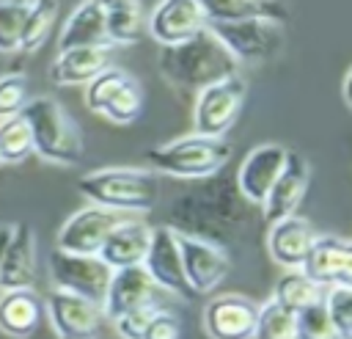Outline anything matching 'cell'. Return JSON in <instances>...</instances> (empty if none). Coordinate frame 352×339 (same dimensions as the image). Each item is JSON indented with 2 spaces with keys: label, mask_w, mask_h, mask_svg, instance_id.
<instances>
[{
  "label": "cell",
  "mask_w": 352,
  "mask_h": 339,
  "mask_svg": "<svg viewBox=\"0 0 352 339\" xmlns=\"http://www.w3.org/2000/svg\"><path fill=\"white\" fill-rule=\"evenodd\" d=\"M250 209L253 207L236 190L234 176L223 168L206 179H195L173 196L165 226L182 237L204 240L226 251V245H231L250 223Z\"/></svg>",
  "instance_id": "1"
},
{
  "label": "cell",
  "mask_w": 352,
  "mask_h": 339,
  "mask_svg": "<svg viewBox=\"0 0 352 339\" xmlns=\"http://www.w3.org/2000/svg\"><path fill=\"white\" fill-rule=\"evenodd\" d=\"M236 69H239V63L214 39V33L209 28L184 44L162 47V52H160L162 77L184 94H198L209 85L236 74Z\"/></svg>",
  "instance_id": "2"
},
{
  "label": "cell",
  "mask_w": 352,
  "mask_h": 339,
  "mask_svg": "<svg viewBox=\"0 0 352 339\" xmlns=\"http://www.w3.org/2000/svg\"><path fill=\"white\" fill-rule=\"evenodd\" d=\"M77 190L96 207L113 212H148L160 198V179L143 168H102L85 174Z\"/></svg>",
  "instance_id": "3"
},
{
  "label": "cell",
  "mask_w": 352,
  "mask_h": 339,
  "mask_svg": "<svg viewBox=\"0 0 352 339\" xmlns=\"http://www.w3.org/2000/svg\"><path fill=\"white\" fill-rule=\"evenodd\" d=\"M22 116L30 127L33 149L58 165H74L82 160L85 143L77 121L63 110V105L52 96H36L28 99L22 107Z\"/></svg>",
  "instance_id": "4"
},
{
  "label": "cell",
  "mask_w": 352,
  "mask_h": 339,
  "mask_svg": "<svg viewBox=\"0 0 352 339\" xmlns=\"http://www.w3.org/2000/svg\"><path fill=\"white\" fill-rule=\"evenodd\" d=\"M228 160H231V143L206 135H187L148 149V163L154 165V171L190 182L223 171Z\"/></svg>",
  "instance_id": "5"
},
{
  "label": "cell",
  "mask_w": 352,
  "mask_h": 339,
  "mask_svg": "<svg viewBox=\"0 0 352 339\" xmlns=\"http://www.w3.org/2000/svg\"><path fill=\"white\" fill-rule=\"evenodd\" d=\"M214 39L231 52L236 63L242 61H270L283 47V28L270 19H242V22H209Z\"/></svg>",
  "instance_id": "6"
},
{
  "label": "cell",
  "mask_w": 352,
  "mask_h": 339,
  "mask_svg": "<svg viewBox=\"0 0 352 339\" xmlns=\"http://www.w3.org/2000/svg\"><path fill=\"white\" fill-rule=\"evenodd\" d=\"M245 94L248 85L239 74H231L204 91L195 94V135H206V138H223L231 124L236 121L242 105H245Z\"/></svg>",
  "instance_id": "7"
},
{
  "label": "cell",
  "mask_w": 352,
  "mask_h": 339,
  "mask_svg": "<svg viewBox=\"0 0 352 339\" xmlns=\"http://www.w3.org/2000/svg\"><path fill=\"white\" fill-rule=\"evenodd\" d=\"M50 276H52L58 289L80 295V298L102 306L107 284L113 278V267H107L99 256L66 254V251L55 248L50 254Z\"/></svg>",
  "instance_id": "8"
},
{
  "label": "cell",
  "mask_w": 352,
  "mask_h": 339,
  "mask_svg": "<svg viewBox=\"0 0 352 339\" xmlns=\"http://www.w3.org/2000/svg\"><path fill=\"white\" fill-rule=\"evenodd\" d=\"M126 218H121V212L104 209V207H82L80 212H74L58 232V251L66 254H82V256H99L102 243L107 240V234Z\"/></svg>",
  "instance_id": "9"
},
{
  "label": "cell",
  "mask_w": 352,
  "mask_h": 339,
  "mask_svg": "<svg viewBox=\"0 0 352 339\" xmlns=\"http://www.w3.org/2000/svg\"><path fill=\"white\" fill-rule=\"evenodd\" d=\"M176 243H179V254H182V270H184V278H187L192 295L198 298V295L214 292L231 270L228 251L209 245L204 240L182 237V234H176Z\"/></svg>",
  "instance_id": "10"
},
{
  "label": "cell",
  "mask_w": 352,
  "mask_h": 339,
  "mask_svg": "<svg viewBox=\"0 0 352 339\" xmlns=\"http://www.w3.org/2000/svg\"><path fill=\"white\" fill-rule=\"evenodd\" d=\"M143 270L151 276V281L165 289L173 292L184 300H192V289L184 278L182 270V254H179V243H176V232L162 226H151V240H148V251L143 259Z\"/></svg>",
  "instance_id": "11"
},
{
  "label": "cell",
  "mask_w": 352,
  "mask_h": 339,
  "mask_svg": "<svg viewBox=\"0 0 352 339\" xmlns=\"http://www.w3.org/2000/svg\"><path fill=\"white\" fill-rule=\"evenodd\" d=\"M47 317L60 339H99L104 320L99 303L63 289H52L47 295Z\"/></svg>",
  "instance_id": "12"
},
{
  "label": "cell",
  "mask_w": 352,
  "mask_h": 339,
  "mask_svg": "<svg viewBox=\"0 0 352 339\" xmlns=\"http://www.w3.org/2000/svg\"><path fill=\"white\" fill-rule=\"evenodd\" d=\"M286 154H289V149L280 146V143H261L242 160V165L236 168L234 182H236V190L242 193V198L250 207L264 204L270 187L275 185V179L280 176V171L286 165Z\"/></svg>",
  "instance_id": "13"
},
{
  "label": "cell",
  "mask_w": 352,
  "mask_h": 339,
  "mask_svg": "<svg viewBox=\"0 0 352 339\" xmlns=\"http://www.w3.org/2000/svg\"><path fill=\"white\" fill-rule=\"evenodd\" d=\"M311 281L322 289L330 287H352V248L349 240L336 234H316L302 267Z\"/></svg>",
  "instance_id": "14"
},
{
  "label": "cell",
  "mask_w": 352,
  "mask_h": 339,
  "mask_svg": "<svg viewBox=\"0 0 352 339\" xmlns=\"http://www.w3.org/2000/svg\"><path fill=\"white\" fill-rule=\"evenodd\" d=\"M258 303L250 298L226 292L206 303L204 309V331L209 339H253L256 333Z\"/></svg>",
  "instance_id": "15"
},
{
  "label": "cell",
  "mask_w": 352,
  "mask_h": 339,
  "mask_svg": "<svg viewBox=\"0 0 352 339\" xmlns=\"http://www.w3.org/2000/svg\"><path fill=\"white\" fill-rule=\"evenodd\" d=\"M206 30V17L195 0H160L148 17V33L160 47H176Z\"/></svg>",
  "instance_id": "16"
},
{
  "label": "cell",
  "mask_w": 352,
  "mask_h": 339,
  "mask_svg": "<svg viewBox=\"0 0 352 339\" xmlns=\"http://www.w3.org/2000/svg\"><path fill=\"white\" fill-rule=\"evenodd\" d=\"M160 287L151 281V276L140 267H118L113 270V278L107 284L104 300H102V314L104 320H118L121 314L140 309L146 303H157Z\"/></svg>",
  "instance_id": "17"
},
{
  "label": "cell",
  "mask_w": 352,
  "mask_h": 339,
  "mask_svg": "<svg viewBox=\"0 0 352 339\" xmlns=\"http://www.w3.org/2000/svg\"><path fill=\"white\" fill-rule=\"evenodd\" d=\"M308 182H311V168L308 163L297 154V152H289L286 154V165L280 171V176L275 179V185L270 187L261 209H264V218L270 223L275 220H283L289 215L297 212L300 201L305 198L308 193Z\"/></svg>",
  "instance_id": "18"
},
{
  "label": "cell",
  "mask_w": 352,
  "mask_h": 339,
  "mask_svg": "<svg viewBox=\"0 0 352 339\" xmlns=\"http://www.w3.org/2000/svg\"><path fill=\"white\" fill-rule=\"evenodd\" d=\"M316 240V232L314 226L305 220V218H297V215H289L283 220H275L270 223V232H267V254L270 259L278 265V267H286V270H300L311 245Z\"/></svg>",
  "instance_id": "19"
},
{
  "label": "cell",
  "mask_w": 352,
  "mask_h": 339,
  "mask_svg": "<svg viewBox=\"0 0 352 339\" xmlns=\"http://www.w3.org/2000/svg\"><path fill=\"white\" fill-rule=\"evenodd\" d=\"M36 281V234L30 223H14L0 267V289H30Z\"/></svg>",
  "instance_id": "20"
},
{
  "label": "cell",
  "mask_w": 352,
  "mask_h": 339,
  "mask_svg": "<svg viewBox=\"0 0 352 339\" xmlns=\"http://www.w3.org/2000/svg\"><path fill=\"white\" fill-rule=\"evenodd\" d=\"M148 240H151V226L143 220H121L107 240L99 248V259L118 270V267H140L148 251Z\"/></svg>",
  "instance_id": "21"
},
{
  "label": "cell",
  "mask_w": 352,
  "mask_h": 339,
  "mask_svg": "<svg viewBox=\"0 0 352 339\" xmlns=\"http://www.w3.org/2000/svg\"><path fill=\"white\" fill-rule=\"evenodd\" d=\"M110 50L113 47H74L58 52V58L50 63V80L55 85H88L96 74H102L110 66Z\"/></svg>",
  "instance_id": "22"
},
{
  "label": "cell",
  "mask_w": 352,
  "mask_h": 339,
  "mask_svg": "<svg viewBox=\"0 0 352 339\" xmlns=\"http://www.w3.org/2000/svg\"><path fill=\"white\" fill-rule=\"evenodd\" d=\"M74 47H113L104 30V11L96 0H82L60 28L58 52Z\"/></svg>",
  "instance_id": "23"
},
{
  "label": "cell",
  "mask_w": 352,
  "mask_h": 339,
  "mask_svg": "<svg viewBox=\"0 0 352 339\" xmlns=\"http://www.w3.org/2000/svg\"><path fill=\"white\" fill-rule=\"evenodd\" d=\"M44 314V303L33 289H3L0 292V331L11 339H28Z\"/></svg>",
  "instance_id": "24"
},
{
  "label": "cell",
  "mask_w": 352,
  "mask_h": 339,
  "mask_svg": "<svg viewBox=\"0 0 352 339\" xmlns=\"http://www.w3.org/2000/svg\"><path fill=\"white\" fill-rule=\"evenodd\" d=\"M209 22H242V19H270L283 25L289 11L280 0H195Z\"/></svg>",
  "instance_id": "25"
},
{
  "label": "cell",
  "mask_w": 352,
  "mask_h": 339,
  "mask_svg": "<svg viewBox=\"0 0 352 339\" xmlns=\"http://www.w3.org/2000/svg\"><path fill=\"white\" fill-rule=\"evenodd\" d=\"M272 298H275L280 306L292 309V311H302V309L319 303V300L324 298V289H322L316 281H311L302 270H286V273L278 278Z\"/></svg>",
  "instance_id": "26"
},
{
  "label": "cell",
  "mask_w": 352,
  "mask_h": 339,
  "mask_svg": "<svg viewBox=\"0 0 352 339\" xmlns=\"http://www.w3.org/2000/svg\"><path fill=\"white\" fill-rule=\"evenodd\" d=\"M253 339H297V311L280 306L275 298L258 306Z\"/></svg>",
  "instance_id": "27"
},
{
  "label": "cell",
  "mask_w": 352,
  "mask_h": 339,
  "mask_svg": "<svg viewBox=\"0 0 352 339\" xmlns=\"http://www.w3.org/2000/svg\"><path fill=\"white\" fill-rule=\"evenodd\" d=\"M55 17H58V0H30L28 14H25V25H22L19 50L22 52H36L44 44L50 28L55 25Z\"/></svg>",
  "instance_id": "28"
},
{
  "label": "cell",
  "mask_w": 352,
  "mask_h": 339,
  "mask_svg": "<svg viewBox=\"0 0 352 339\" xmlns=\"http://www.w3.org/2000/svg\"><path fill=\"white\" fill-rule=\"evenodd\" d=\"M140 113H143V91L132 74L116 88V94L99 110V116H104L113 124H132V121H138Z\"/></svg>",
  "instance_id": "29"
},
{
  "label": "cell",
  "mask_w": 352,
  "mask_h": 339,
  "mask_svg": "<svg viewBox=\"0 0 352 339\" xmlns=\"http://www.w3.org/2000/svg\"><path fill=\"white\" fill-rule=\"evenodd\" d=\"M33 152L30 127L22 113L0 119V160L3 163H22Z\"/></svg>",
  "instance_id": "30"
},
{
  "label": "cell",
  "mask_w": 352,
  "mask_h": 339,
  "mask_svg": "<svg viewBox=\"0 0 352 339\" xmlns=\"http://www.w3.org/2000/svg\"><path fill=\"white\" fill-rule=\"evenodd\" d=\"M104 30L110 44H132L140 39L143 30V11L140 6L135 8H118V11H104Z\"/></svg>",
  "instance_id": "31"
},
{
  "label": "cell",
  "mask_w": 352,
  "mask_h": 339,
  "mask_svg": "<svg viewBox=\"0 0 352 339\" xmlns=\"http://www.w3.org/2000/svg\"><path fill=\"white\" fill-rule=\"evenodd\" d=\"M338 339H352V287H330L322 298Z\"/></svg>",
  "instance_id": "32"
},
{
  "label": "cell",
  "mask_w": 352,
  "mask_h": 339,
  "mask_svg": "<svg viewBox=\"0 0 352 339\" xmlns=\"http://www.w3.org/2000/svg\"><path fill=\"white\" fill-rule=\"evenodd\" d=\"M28 3H0V52H16Z\"/></svg>",
  "instance_id": "33"
},
{
  "label": "cell",
  "mask_w": 352,
  "mask_h": 339,
  "mask_svg": "<svg viewBox=\"0 0 352 339\" xmlns=\"http://www.w3.org/2000/svg\"><path fill=\"white\" fill-rule=\"evenodd\" d=\"M297 339H338L322 300L297 311Z\"/></svg>",
  "instance_id": "34"
},
{
  "label": "cell",
  "mask_w": 352,
  "mask_h": 339,
  "mask_svg": "<svg viewBox=\"0 0 352 339\" xmlns=\"http://www.w3.org/2000/svg\"><path fill=\"white\" fill-rule=\"evenodd\" d=\"M28 105V77L19 72L3 74L0 77V119L22 113Z\"/></svg>",
  "instance_id": "35"
},
{
  "label": "cell",
  "mask_w": 352,
  "mask_h": 339,
  "mask_svg": "<svg viewBox=\"0 0 352 339\" xmlns=\"http://www.w3.org/2000/svg\"><path fill=\"white\" fill-rule=\"evenodd\" d=\"M160 311H162V306H157V303H146V306H140V309H132V311L121 314L118 320H113L116 333H118L121 339H143V331L148 328V322H151Z\"/></svg>",
  "instance_id": "36"
},
{
  "label": "cell",
  "mask_w": 352,
  "mask_h": 339,
  "mask_svg": "<svg viewBox=\"0 0 352 339\" xmlns=\"http://www.w3.org/2000/svg\"><path fill=\"white\" fill-rule=\"evenodd\" d=\"M143 339H182V320L173 311L162 309L143 331Z\"/></svg>",
  "instance_id": "37"
},
{
  "label": "cell",
  "mask_w": 352,
  "mask_h": 339,
  "mask_svg": "<svg viewBox=\"0 0 352 339\" xmlns=\"http://www.w3.org/2000/svg\"><path fill=\"white\" fill-rule=\"evenodd\" d=\"M102 6V11H118V8H135L140 6V0H96Z\"/></svg>",
  "instance_id": "38"
},
{
  "label": "cell",
  "mask_w": 352,
  "mask_h": 339,
  "mask_svg": "<svg viewBox=\"0 0 352 339\" xmlns=\"http://www.w3.org/2000/svg\"><path fill=\"white\" fill-rule=\"evenodd\" d=\"M11 229H14V223H3L0 226V267H3V256H6L8 240H11Z\"/></svg>",
  "instance_id": "39"
},
{
  "label": "cell",
  "mask_w": 352,
  "mask_h": 339,
  "mask_svg": "<svg viewBox=\"0 0 352 339\" xmlns=\"http://www.w3.org/2000/svg\"><path fill=\"white\" fill-rule=\"evenodd\" d=\"M349 80H352V72H346V74H344V91H341V94H344V102H346V107L352 105V99H349Z\"/></svg>",
  "instance_id": "40"
},
{
  "label": "cell",
  "mask_w": 352,
  "mask_h": 339,
  "mask_svg": "<svg viewBox=\"0 0 352 339\" xmlns=\"http://www.w3.org/2000/svg\"><path fill=\"white\" fill-rule=\"evenodd\" d=\"M0 3H30V0H0Z\"/></svg>",
  "instance_id": "41"
},
{
  "label": "cell",
  "mask_w": 352,
  "mask_h": 339,
  "mask_svg": "<svg viewBox=\"0 0 352 339\" xmlns=\"http://www.w3.org/2000/svg\"><path fill=\"white\" fill-rule=\"evenodd\" d=\"M0 165H3V160H0Z\"/></svg>",
  "instance_id": "42"
}]
</instances>
